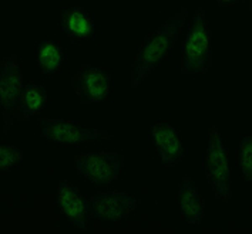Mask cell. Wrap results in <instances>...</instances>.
<instances>
[{"mask_svg":"<svg viewBox=\"0 0 252 234\" xmlns=\"http://www.w3.org/2000/svg\"><path fill=\"white\" fill-rule=\"evenodd\" d=\"M188 12L181 9L178 13L167 20L156 31L148 34L143 44L140 46L138 52L134 58L131 67V87L135 88L144 78L167 57V54L174 47L178 34L184 26Z\"/></svg>","mask_w":252,"mask_h":234,"instance_id":"cell-1","label":"cell"},{"mask_svg":"<svg viewBox=\"0 0 252 234\" xmlns=\"http://www.w3.org/2000/svg\"><path fill=\"white\" fill-rule=\"evenodd\" d=\"M213 64L211 31L208 27L207 13L198 7L189 22L186 40L181 52L183 74H205Z\"/></svg>","mask_w":252,"mask_h":234,"instance_id":"cell-2","label":"cell"},{"mask_svg":"<svg viewBox=\"0 0 252 234\" xmlns=\"http://www.w3.org/2000/svg\"><path fill=\"white\" fill-rule=\"evenodd\" d=\"M204 172L210 186L213 187L215 197L225 202L229 200L232 197L231 170L226 160L225 146L222 145L221 136L215 127H211L208 132V146H207Z\"/></svg>","mask_w":252,"mask_h":234,"instance_id":"cell-3","label":"cell"},{"mask_svg":"<svg viewBox=\"0 0 252 234\" xmlns=\"http://www.w3.org/2000/svg\"><path fill=\"white\" fill-rule=\"evenodd\" d=\"M39 122L41 138L60 145L76 146L98 139H113V135L108 133L107 130L87 128L83 127L77 121L41 118Z\"/></svg>","mask_w":252,"mask_h":234,"instance_id":"cell-4","label":"cell"},{"mask_svg":"<svg viewBox=\"0 0 252 234\" xmlns=\"http://www.w3.org/2000/svg\"><path fill=\"white\" fill-rule=\"evenodd\" d=\"M22 88H23L22 73L17 64L16 55L4 57L0 67V104L3 109L4 133L9 132L10 125L13 124L14 112L19 104Z\"/></svg>","mask_w":252,"mask_h":234,"instance_id":"cell-5","label":"cell"},{"mask_svg":"<svg viewBox=\"0 0 252 234\" xmlns=\"http://www.w3.org/2000/svg\"><path fill=\"white\" fill-rule=\"evenodd\" d=\"M79 175L94 184H110L119 179L121 156L117 152H90L76 159Z\"/></svg>","mask_w":252,"mask_h":234,"instance_id":"cell-6","label":"cell"},{"mask_svg":"<svg viewBox=\"0 0 252 234\" xmlns=\"http://www.w3.org/2000/svg\"><path fill=\"white\" fill-rule=\"evenodd\" d=\"M87 203L90 217L97 220L121 221L137 208L140 199L123 192H107L89 197Z\"/></svg>","mask_w":252,"mask_h":234,"instance_id":"cell-7","label":"cell"},{"mask_svg":"<svg viewBox=\"0 0 252 234\" xmlns=\"http://www.w3.org/2000/svg\"><path fill=\"white\" fill-rule=\"evenodd\" d=\"M71 84L81 103H101L108 97L111 77L104 68L84 64L73 77Z\"/></svg>","mask_w":252,"mask_h":234,"instance_id":"cell-8","label":"cell"},{"mask_svg":"<svg viewBox=\"0 0 252 234\" xmlns=\"http://www.w3.org/2000/svg\"><path fill=\"white\" fill-rule=\"evenodd\" d=\"M150 138L165 168L178 165L186 156V148L177 130L165 122H157L150 130Z\"/></svg>","mask_w":252,"mask_h":234,"instance_id":"cell-9","label":"cell"},{"mask_svg":"<svg viewBox=\"0 0 252 234\" xmlns=\"http://www.w3.org/2000/svg\"><path fill=\"white\" fill-rule=\"evenodd\" d=\"M56 202L73 226L86 230L87 221L90 219L89 203L87 199H83V196L80 195L79 190L71 183L67 181L59 182Z\"/></svg>","mask_w":252,"mask_h":234,"instance_id":"cell-10","label":"cell"},{"mask_svg":"<svg viewBox=\"0 0 252 234\" xmlns=\"http://www.w3.org/2000/svg\"><path fill=\"white\" fill-rule=\"evenodd\" d=\"M178 205L181 219L188 224H199L204 217L205 203L189 178H184L178 187Z\"/></svg>","mask_w":252,"mask_h":234,"instance_id":"cell-11","label":"cell"},{"mask_svg":"<svg viewBox=\"0 0 252 234\" xmlns=\"http://www.w3.org/2000/svg\"><path fill=\"white\" fill-rule=\"evenodd\" d=\"M60 26L68 37L74 40H90L94 37V20L84 9H62Z\"/></svg>","mask_w":252,"mask_h":234,"instance_id":"cell-12","label":"cell"},{"mask_svg":"<svg viewBox=\"0 0 252 234\" xmlns=\"http://www.w3.org/2000/svg\"><path fill=\"white\" fill-rule=\"evenodd\" d=\"M47 103V94L41 85L26 84L22 88L19 104L14 112V119H30L43 111Z\"/></svg>","mask_w":252,"mask_h":234,"instance_id":"cell-13","label":"cell"},{"mask_svg":"<svg viewBox=\"0 0 252 234\" xmlns=\"http://www.w3.org/2000/svg\"><path fill=\"white\" fill-rule=\"evenodd\" d=\"M36 60L40 71L43 74H56L60 71L63 61H64V52L60 44L52 40H43L36 47Z\"/></svg>","mask_w":252,"mask_h":234,"instance_id":"cell-14","label":"cell"},{"mask_svg":"<svg viewBox=\"0 0 252 234\" xmlns=\"http://www.w3.org/2000/svg\"><path fill=\"white\" fill-rule=\"evenodd\" d=\"M237 162L239 169L242 170L244 179L247 182L252 181V145L250 136H244L241 139L237 149Z\"/></svg>","mask_w":252,"mask_h":234,"instance_id":"cell-15","label":"cell"},{"mask_svg":"<svg viewBox=\"0 0 252 234\" xmlns=\"http://www.w3.org/2000/svg\"><path fill=\"white\" fill-rule=\"evenodd\" d=\"M23 152L12 145H1L0 146V169L3 172L17 169L22 163Z\"/></svg>","mask_w":252,"mask_h":234,"instance_id":"cell-16","label":"cell"},{"mask_svg":"<svg viewBox=\"0 0 252 234\" xmlns=\"http://www.w3.org/2000/svg\"><path fill=\"white\" fill-rule=\"evenodd\" d=\"M238 3V0H234V1H218V4L220 6H234V4H237Z\"/></svg>","mask_w":252,"mask_h":234,"instance_id":"cell-17","label":"cell"}]
</instances>
